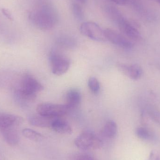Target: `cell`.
I'll list each match as a JSON object with an SVG mask.
<instances>
[{"label":"cell","instance_id":"6da1fadb","mask_svg":"<svg viewBox=\"0 0 160 160\" xmlns=\"http://www.w3.org/2000/svg\"><path fill=\"white\" fill-rule=\"evenodd\" d=\"M43 89V86L34 77L26 74L20 80L16 94L21 103L27 105L33 102L37 94Z\"/></svg>","mask_w":160,"mask_h":160},{"label":"cell","instance_id":"7a4b0ae2","mask_svg":"<svg viewBox=\"0 0 160 160\" xmlns=\"http://www.w3.org/2000/svg\"><path fill=\"white\" fill-rule=\"evenodd\" d=\"M31 18L35 25L42 30H49L56 25L57 13L53 7L43 5L32 12Z\"/></svg>","mask_w":160,"mask_h":160},{"label":"cell","instance_id":"3957f363","mask_svg":"<svg viewBox=\"0 0 160 160\" xmlns=\"http://www.w3.org/2000/svg\"><path fill=\"white\" fill-rule=\"evenodd\" d=\"M38 114L51 118H58L65 115L70 111L64 104L42 102L38 104L36 108Z\"/></svg>","mask_w":160,"mask_h":160},{"label":"cell","instance_id":"277c9868","mask_svg":"<svg viewBox=\"0 0 160 160\" xmlns=\"http://www.w3.org/2000/svg\"><path fill=\"white\" fill-rule=\"evenodd\" d=\"M75 144L78 148L84 150L99 149L102 146L101 140L89 131L80 134L75 139Z\"/></svg>","mask_w":160,"mask_h":160},{"label":"cell","instance_id":"5b68a950","mask_svg":"<svg viewBox=\"0 0 160 160\" xmlns=\"http://www.w3.org/2000/svg\"><path fill=\"white\" fill-rule=\"evenodd\" d=\"M49 60L52 72L57 76H62L66 73L71 64L69 58L58 52H52L50 55Z\"/></svg>","mask_w":160,"mask_h":160},{"label":"cell","instance_id":"8992f818","mask_svg":"<svg viewBox=\"0 0 160 160\" xmlns=\"http://www.w3.org/2000/svg\"><path fill=\"white\" fill-rule=\"evenodd\" d=\"M82 34L95 41L105 42L107 41L104 31L97 23L92 22H83L80 26Z\"/></svg>","mask_w":160,"mask_h":160},{"label":"cell","instance_id":"52a82bcc","mask_svg":"<svg viewBox=\"0 0 160 160\" xmlns=\"http://www.w3.org/2000/svg\"><path fill=\"white\" fill-rule=\"evenodd\" d=\"M105 37L112 44L124 49H130L133 47L132 42L123 34L111 29H106L104 31Z\"/></svg>","mask_w":160,"mask_h":160},{"label":"cell","instance_id":"ba28073f","mask_svg":"<svg viewBox=\"0 0 160 160\" xmlns=\"http://www.w3.org/2000/svg\"><path fill=\"white\" fill-rule=\"evenodd\" d=\"M117 21L119 30L123 35L131 40L137 41L141 39L142 37L139 31L128 21L121 17Z\"/></svg>","mask_w":160,"mask_h":160},{"label":"cell","instance_id":"9c48e42d","mask_svg":"<svg viewBox=\"0 0 160 160\" xmlns=\"http://www.w3.org/2000/svg\"><path fill=\"white\" fill-rule=\"evenodd\" d=\"M117 67L121 73L132 80H139L142 75V69L138 65L118 63Z\"/></svg>","mask_w":160,"mask_h":160},{"label":"cell","instance_id":"30bf717a","mask_svg":"<svg viewBox=\"0 0 160 160\" xmlns=\"http://www.w3.org/2000/svg\"><path fill=\"white\" fill-rule=\"evenodd\" d=\"M21 117L11 114L0 113V131L12 127H17L22 123Z\"/></svg>","mask_w":160,"mask_h":160},{"label":"cell","instance_id":"8fae6325","mask_svg":"<svg viewBox=\"0 0 160 160\" xmlns=\"http://www.w3.org/2000/svg\"><path fill=\"white\" fill-rule=\"evenodd\" d=\"M56 118H51L43 116L38 114L32 115L28 118L29 123L32 126L41 128H51L53 120Z\"/></svg>","mask_w":160,"mask_h":160},{"label":"cell","instance_id":"7c38bea8","mask_svg":"<svg viewBox=\"0 0 160 160\" xmlns=\"http://www.w3.org/2000/svg\"><path fill=\"white\" fill-rule=\"evenodd\" d=\"M82 96L79 90L72 88L68 91L66 95V105L70 110L77 108L80 105Z\"/></svg>","mask_w":160,"mask_h":160},{"label":"cell","instance_id":"4fadbf2b","mask_svg":"<svg viewBox=\"0 0 160 160\" xmlns=\"http://www.w3.org/2000/svg\"><path fill=\"white\" fill-rule=\"evenodd\" d=\"M51 128L55 132L60 134H70L73 132L72 128L68 122L61 118L53 120Z\"/></svg>","mask_w":160,"mask_h":160},{"label":"cell","instance_id":"5bb4252c","mask_svg":"<svg viewBox=\"0 0 160 160\" xmlns=\"http://www.w3.org/2000/svg\"><path fill=\"white\" fill-rule=\"evenodd\" d=\"M4 139L7 143L11 146L17 145L19 142V137L17 127H12L1 131Z\"/></svg>","mask_w":160,"mask_h":160},{"label":"cell","instance_id":"9a60e30c","mask_svg":"<svg viewBox=\"0 0 160 160\" xmlns=\"http://www.w3.org/2000/svg\"><path fill=\"white\" fill-rule=\"evenodd\" d=\"M117 125L112 120L106 122L101 131V134L103 137L108 139H112L117 133Z\"/></svg>","mask_w":160,"mask_h":160},{"label":"cell","instance_id":"2e32d148","mask_svg":"<svg viewBox=\"0 0 160 160\" xmlns=\"http://www.w3.org/2000/svg\"><path fill=\"white\" fill-rule=\"evenodd\" d=\"M22 133L25 138L34 142H41L44 139V136L42 134L31 129H24L22 130Z\"/></svg>","mask_w":160,"mask_h":160},{"label":"cell","instance_id":"e0dca14e","mask_svg":"<svg viewBox=\"0 0 160 160\" xmlns=\"http://www.w3.org/2000/svg\"><path fill=\"white\" fill-rule=\"evenodd\" d=\"M88 88L94 94L98 93L100 89V84L98 80L96 78L91 77L89 78L88 82Z\"/></svg>","mask_w":160,"mask_h":160},{"label":"cell","instance_id":"ac0fdd59","mask_svg":"<svg viewBox=\"0 0 160 160\" xmlns=\"http://www.w3.org/2000/svg\"><path fill=\"white\" fill-rule=\"evenodd\" d=\"M135 133L138 138L142 140H148L151 137V132L149 130L143 127L137 128L135 131Z\"/></svg>","mask_w":160,"mask_h":160},{"label":"cell","instance_id":"d6986e66","mask_svg":"<svg viewBox=\"0 0 160 160\" xmlns=\"http://www.w3.org/2000/svg\"><path fill=\"white\" fill-rule=\"evenodd\" d=\"M147 112L150 118L160 126V110L153 107H149L148 109Z\"/></svg>","mask_w":160,"mask_h":160},{"label":"cell","instance_id":"ffe728a7","mask_svg":"<svg viewBox=\"0 0 160 160\" xmlns=\"http://www.w3.org/2000/svg\"><path fill=\"white\" fill-rule=\"evenodd\" d=\"M72 11L76 18L82 20L84 18V13L81 6L78 3H74L72 5Z\"/></svg>","mask_w":160,"mask_h":160},{"label":"cell","instance_id":"44dd1931","mask_svg":"<svg viewBox=\"0 0 160 160\" xmlns=\"http://www.w3.org/2000/svg\"><path fill=\"white\" fill-rule=\"evenodd\" d=\"M72 160H96L93 157L85 154H80L75 156Z\"/></svg>","mask_w":160,"mask_h":160},{"label":"cell","instance_id":"7402d4cb","mask_svg":"<svg viewBox=\"0 0 160 160\" xmlns=\"http://www.w3.org/2000/svg\"><path fill=\"white\" fill-rule=\"evenodd\" d=\"M148 160H160V152L156 150L151 151Z\"/></svg>","mask_w":160,"mask_h":160},{"label":"cell","instance_id":"603a6c76","mask_svg":"<svg viewBox=\"0 0 160 160\" xmlns=\"http://www.w3.org/2000/svg\"><path fill=\"white\" fill-rule=\"evenodd\" d=\"M2 14H3L8 19L10 20H13V18L12 15H11L10 12H9L8 9L4 8H2Z\"/></svg>","mask_w":160,"mask_h":160},{"label":"cell","instance_id":"cb8c5ba5","mask_svg":"<svg viewBox=\"0 0 160 160\" xmlns=\"http://www.w3.org/2000/svg\"><path fill=\"white\" fill-rule=\"evenodd\" d=\"M111 1L115 3L120 5H124L128 2V0H111Z\"/></svg>","mask_w":160,"mask_h":160},{"label":"cell","instance_id":"d4e9b609","mask_svg":"<svg viewBox=\"0 0 160 160\" xmlns=\"http://www.w3.org/2000/svg\"><path fill=\"white\" fill-rule=\"evenodd\" d=\"M78 1L82 3H85L86 2V0H78Z\"/></svg>","mask_w":160,"mask_h":160},{"label":"cell","instance_id":"484cf974","mask_svg":"<svg viewBox=\"0 0 160 160\" xmlns=\"http://www.w3.org/2000/svg\"><path fill=\"white\" fill-rule=\"evenodd\" d=\"M160 5V0H155Z\"/></svg>","mask_w":160,"mask_h":160}]
</instances>
